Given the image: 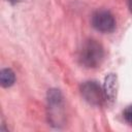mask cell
I'll return each instance as SVG.
<instances>
[{
    "instance_id": "cell-1",
    "label": "cell",
    "mask_w": 132,
    "mask_h": 132,
    "mask_svg": "<svg viewBox=\"0 0 132 132\" xmlns=\"http://www.w3.org/2000/svg\"><path fill=\"white\" fill-rule=\"evenodd\" d=\"M104 57V51L102 45L93 39L84 42L79 51V61L80 64L88 68L98 67Z\"/></svg>"
},
{
    "instance_id": "cell-2",
    "label": "cell",
    "mask_w": 132,
    "mask_h": 132,
    "mask_svg": "<svg viewBox=\"0 0 132 132\" xmlns=\"http://www.w3.org/2000/svg\"><path fill=\"white\" fill-rule=\"evenodd\" d=\"M82 97L93 105H101L105 99L104 92L96 81H86L80 87Z\"/></svg>"
},
{
    "instance_id": "cell-3",
    "label": "cell",
    "mask_w": 132,
    "mask_h": 132,
    "mask_svg": "<svg viewBox=\"0 0 132 132\" xmlns=\"http://www.w3.org/2000/svg\"><path fill=\"white\" fill-rule=\"evenodd\" d=\"M92 25L96 30L100 32L108 33V32L113 31L116 27V21H114L113 15L109 11L101 9V10H97L93 14Z\"/></svg>"
},
{
    "instance_id": "cell-4",
    "label": "cell",
    "mask_w": 132,
    "mask_h": 132,
    "mask_svg": "<svg viewBox=\"0 0 132 132\" xmlns=\"http://www.w3.org/2000/svg\"><path fill=\"white\" fill-rule=\"evenodd\" d=\"M105 90L104 95L107 100H113L116 97V90H117V76L113 74H109L105 78Z\"/></svg>"
},
{
    "instance_id": "cell-5",
    "label": "cell",
    "mask_w": 132,
    "mask_h": 132,
    "mask_svg": "<svg viewBox=\"0 0 132 132\" xmlns=\"http://www.w3.org/2000/svg\"><path fill=\"white\" fill-rule=\"evenodd\" d=\"M14 80H15V76H14V73L11 69L5 68V69L1 70L0 81H1V86L3 88H8V87L12 86Z\"/></svg>"
},
{
    "instance_id": "cell-6",
    "label": "cell",
    "mask_w": 132,
    "mask_h": 132,
    "mask_svg": "<svg viewBox=\"0 0 132 132\" xmlns=\"http://www.w3.org/2000/svg\"><path fill=\"white\" fill-rule=\"evenodd\" d=\"M124 118L129 124L132 125V105L126 107V109L124 110Z\"/></svg>"
},
{
    "instance_id": "cell-7",
    "label": "cell",
    "mask_w": 132,
    "mask_h": 132,
    "mask_svg": "<svg viewBox=\"0 0 132 132\" xmlns=\"http://www.w3.org/2000/svg\"><path fill=\"white\" fill-rule=\"evenodd\" d=\"M128 5H129V9L132 12V0H128Z\"/></svg>"
},
{
    "instance_id": "cell-8",
    "label": "cell",
    "mask_w": 132,
    "mask_h": 132,
    "mask_svg": "<svg viewBox=\"0 0 132 132\" xmlns=\"http://www.w3.org/2000/svg\"><path fill=\"white\" fill-rule=\"evenodd\" d=\"M8 1H11V2H16V1H20V0H8Z\"/></svg>"
}]
</instances>
